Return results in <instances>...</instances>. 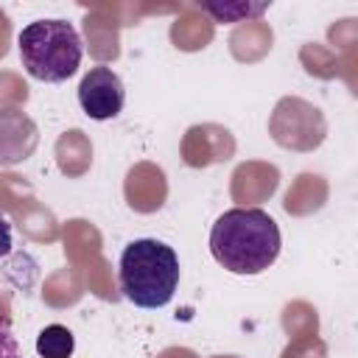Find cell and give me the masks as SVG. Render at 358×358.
Listing matches in <instances>:
<instances>
[{
    "label": "cell",
    "mask_w": 358,
    "mask_h": 358,
    "mask_svg": "<svg viewBox=\"0 0 358 358\" xmlns=\"http://www.w3.org/2000/svg\"><path fill=\"white\" fill-rule=\"evenodd\" d=\"M280 246V227L260 207H232L210 229V255L221 268L241 277H255L274 266Z\"/></svg>",
    "instance_id": "1"
},
{
    "label": "cell",
    "mask_w": 358,
    "mask_h": 358,
    "mask_svg": "<svg viewBox=\"0 0 358 358\" xmlns=\"http://www.w3.org/2000/svg\"><path fill=\"white\" fill-rule=\"evenodd\" d=\"M120 294L137 308H165L179 285V257L173 246L157 238H137L126 243L120 263Z\"/></svg>",
    "instance_id": "2"
},
{
    "label": "cell",
    "mask_w": 358,
    "mask_h": 358,
    "mask_svg": "<svg viewBox=\"0 0 358 358\" xmlns=\"http://www.w3.org/2000/svg\"><path fill=\"white\" fill-rule=\"evenodd\" d=\"M17 48L25 73L45 84H62L76 76L84 56L81 36L67 20L28 22L17 36Z\"/></svg>",
    "instance_id": "3"
},
{
    "label": "cell",
    "mask_w": 358,
    "mask_h": 358,
    "mask_svg": "<svg viewBox=\"0 0 358 358\" xmlns=\"http://www.w3.org/2000/svg\"><path fill=\"white\" fill-rule=\"evenodd\" d=\"M268 131L282 148L313 151L324 140L327 126L322 112L313 103L302 98H282L268 117Z\"/></svg>",
    "instance_id": "4"
},
{
    "label": "cell",
    "mask_w": 358,
    "mask_h": 358,
    "mask_svg": "<svg viewBox=\"0 0 358 358\" xmlns=\"http://www.w3.org/2000/svg\"><path fill=\"white\" fill-rule=\"evenodd\" d=\"M78 103L87 117L112 120L120 115V109L126 103V87L112 67L95 64L84 73V78L78 84Z\"/></svg>",
    "instance_id": "5"
},
{
    "label": "cell",
    "mask_w": 358,
    "mask_h": 358,
    "mask_svg": "<svg viewBox=\"0 0 358 358\" xmlns=\"http://www.w3.org/2000/svg\"><path fill=\"white\" fill-rule=\"evenodd\" d=\"M39 145L36 123L20 109H0V165L25 162Z\"/></svg>",
    "instance_id": "6"
},
{
    "label": "cell",
    "mask_w": 358,
    "mask_h": 358,
    "mask_svg": "<svg viewBox=\"0 0 358 358\" xmlns=\"http://www.w3.org/2000/svg\"><path fill=\"white\" fill-rule=\"evenodd\" d=\"M76 350V338L64 324H48L36 336V355L39 358H70Z\"/></svg>",
    "instance_id": "7"
},
{
    "label": "cell",
    "mask_w": 358,
    "mask_h": 358,
    "mask_svg": "<svg viewBox=\"0 0 358 358\" xmlns=\"http://www.w3.org/2000/svg\"><path fill=\"white\" fill-rule=\"evenodd\" d=\"M271 3H199L201 11H207L215 22H241L260 17Z\"/></svg>",
    "instance_id": "8"
},
{
    "label": "cell",
    "mask_w": 358,
    "mask_h": 358,
    "mask_svg": "<svg viewBox=\"0 0 358 358\" xmlns=\"http://www.w3.org/2000/svg\"><path fill=\"white\" fill-rule=\"evenodd\" d=\"M0 358H20V347L17 338L11 336V330L3 324L0 327Z\"/></svg>",
    "instance_id": "9"
},
{
    "label": "cell",
    "mask_w": 358,
    "mask_h": 358,
    "mask_svg": "<svg viewBox=\"0 0 358 358\" xmlns=\"http://www.w3.org/2000/svg\"><path fill=\"white\" fill-rule=\"evenodd\" d=\"M11 252V224L6 221V215H0V260Z\"/></svg>",
    "instance_id": "10"
}]
</instances>
